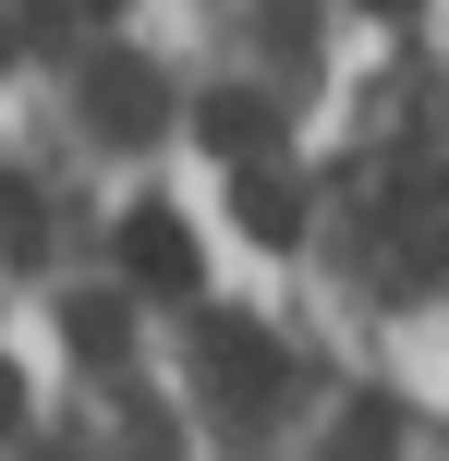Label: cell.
<instances>
[{"instance_id":"obj_1","label":"cell","mask_w":449,"mask_h":461,"mask_svg":"<svg viewBox=\"0 0 449 461\" xmlns=\"http://www.w3.org/2000/svg\"><path fill=\"white\" fill-rule=\"evenodd\" d=\"M194 340H207V389H219V413H231V425H256L267 401H280V340H267L256 316H231V303H219Z\"/></svg>"},{"instance_id":"obj_2","label":"cell","mask_w":449,"mask_h":461,"mask_svg":"<svg viewBox=\"0 0 449 461\" xmlns=\"http://www.w3.org/2000/svg\"><path fill=\"white\" fill-rule=\"evenodd\" d=\"M121 279H146V292H207V255H194V230H183V207H134L121 219Z\"/></svg>"},{"instance_id":"obj_3","label":"cell","mask_w":449,"mask_h":461,"mask_svg":"<svg viewBox=\"0 0 449 461\" xmlns=\"http://www.w3.org/2000/svg\"><path fill=\"white\" fill-rule=\"evenodd\" d=\"M85 122L110 146H146V134H158V73H146L134 49H97V61H85Z\"/></svg>"},{"instance_id":"obj_4","label":"cell","mask_w":449,"mask_h":461,"mask_svg":"<svg viewBox=\"0 0 449 461\" xmlns=\"http://www.w3.org/2000/svg\"><path fill=\"white\" fill-rule=\"evenodd\" d=\"M231 219H243V243L280 255L292 230H304V183H292V170H267V158H231Z\"/></svg>"},{"instance_id":"obj_5","label":"cell","mask_w":449,"mask_h":461,"mask_svg":"<svg viewBox=\"0 0 449 461\" xmlns=\"http://www.w3.org/2000/svg\"><path fill=\"white\" fill-rule=\"evenodd\" d=\"M267 122H280V110H267L256 86H231V97H207V110H194V134H207L219 158H256V146H267Z\"/></svg>"},{"instance_id":"obj_6","label":"cell","mask_w":449,"mask_h":461,"mask_svg":"<svg viewBox=\"0 0 449 461\" xmlns=\"http://www.w3.org/2000/svg\"><path fill=\"white\" fill-rule=\"evenodd\" d=\"M61 328H73V352H85V365H110V352L134 340V316H121V303H97V292H85V303H61Z\"/></svg>"},{"instance_id":"obj_7","label":"cell","mask_w":449,"mask_h":461,"mask_svg":"<svg viewBox=\"0 0 449 461\" xmlns=\"http://www.w3.org/2000/svg\"><path fill=\"white\" fill-rule=\"evenodd\" d=\"M328 449H340V461H377V449H401V413H389V401H353Z\"/></svg>"},{"instance_id":"obj_8","label":"cell","mask_w":449,"mask_h":461,"mask_svg":"<svg viewBox=\"0 0 449 461\" xmlns=\"http://www.w3.org/2000/svg\"><path fill=\"white\" fill-rule=\"evenodd\" d=\"M49 219H37V183H0V255H37Z\"/></svg>"},{"instance_id":"obj_9","label":"cell","mask_w":449,"mask_h":461,"mask_svg":"<svg viewBox=\"0 0 449 461\" xmlns=\"http://www.w3.org/2000/svg\"><path fill=\"white\" fill-rule=\"evenodd\" d=\"M13 425H24V376L0 365V438H13Z\"/></svg>"},{"instance_id":"obj_10","label":"cell","mask_w":449,"mask_h":461,"mask_svg":"<svg viewBox=\"0 0 449 461\" xmlns=\"http://www.w3.org/2000/svg\"><path fill=\"white\" fill-rule=\"evenodd\" d=\"M364 13H426V0H364Z\"/></svg>"},{"instance_id":"obj_11","label":"cell","mask_w":449,"mask_h":461,"mask_svg":"<svg viewBox=\"0 0 449 461\" xmlns=\"http://www.w3.org/2000/svg\"><path fill=\"white\" fill-rule=\"evenodd\" d=\"M0 61H13V13H0Z\"/></svg>"},{"instance_id":"obj_12","label":"cell","mask_w":449,"mask_h":461,"mask_svg":"<svg viewBox=\"0 0 449 461\" xmlns=\"http://www.w3.org/2000/svg\"><path fill=\"white\" fill-rule=\"evenodd\" d=\"M85 13H110V0H85Z\"/></svg>"}]
</instances>
